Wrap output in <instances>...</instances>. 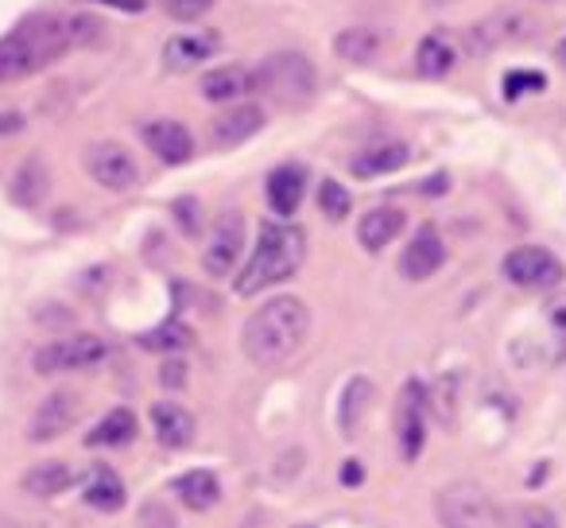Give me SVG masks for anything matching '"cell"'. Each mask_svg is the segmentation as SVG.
Here are the masks:
<instances>
[{"mask_svg":"<svg viewBox=\"0 0 566 528\" xmlns=\"http://www.w3.org/2000/svg\"><path fill=\"white\" fill-rule=\"evenodd\" d=\"M151 427H156V439L171 451L190 447V439H195V416L182 404H156L151 408Z\"/></svg>","mask_w":566,"mask_h":528,"instance_id":"ffe728a7","label":"cell"},{"mask_svg":"<svg viewBox=\"0 0 566 528\" xmlns=\"http://www.w3.org/2000/svg\"><path fill=\"white\" fill-rule=\"evenodd\" d=\"M349 206H354L349 190L342 187V183H334V179H323V187H318V210H323L331 221H342L349 214Z\"/></svg>","mask_w":566,"mask_h":528,"instance_id":"4dcf8cb0","label":"cell"},{"mask_svg":"<svg viewBox=\"0 0 566 528\" xmlns=\"http://www.w3.org/2000/svg\"><path fill=\"white\" fill-rule=\"evenodd\" d=\"M159 385H164V389H182V385H187V362H179V358H167L164 370H159Z\"/></svg>","mask_w":566,"mask_h":528,"instance_id":"e575fe53","label":"cell"},{"mask_svg":"<svg viewBox=\"0 0 566 528\" xmlns=\"http://www.w3.org/2000/svg\"><path fill=\"white\" fill-rule=\"evenodd\" d=\"M334 51H338V59H346V63H369L380 51V35L373 32V28H346V32L334 40Z\"/></svg>","mask_w":566,"mask_h":528,"instance_id":"83f0119b","label":"cell"},{"mask_svg":"<svg viewBox=\"0 0 566 528\" xmlns=\"http://www.w3.org/2000/svg\"><path fill=\"white\" fill-rule=\"evenodd\" d=\"M434 513H439L442 528H496V501L489 497L485 486L478 482H454V486L439 489L434 497Z\"/></svg>","mask_w":566,"mask_h":528,"instance_id":"5b68a950","label":"cell"},{"mask_svg":"<svg viewBox=\"0 0 566 528\" xmlns=\"http://www.w3.org/2000/svg\"><path fill=\"white\" fill-rule=\"evenodd\" d=\"M442 260H447V245H442L439 229L434 226H419L416 237L408 241L400 257V277L403 280H427L442 269Z\"/></svg>","mask_w":566,"mask_h":528,"instance_id":"8fae6325","label":"cell"},{"mask_svg":"<svg viewBox=\"0 0 566 528\" xmlns=\"http://www.w3.org/2000/svg\"><path fill=\"white\" fill-rule=\"evenodd\" d=\"M252 90V74L244 71V66H218V71H210L202 79V97L206 102H237V97H244Z\"/></svg>","mask_w":566,"mask_h":528,"instance_id":"44dd1931","label":"cell"},{"mask_svg":"<svg viewBox=\"0 0 566 528\" xmlns=\"http://www.w3.org/2000/svg\"><path fill=\"white\" fill-rule=\"evenodd\" d=\"M252 90L280 105H300L315 94V66L300 51H275L252 71Z\"/></svg>","mask_w":566,"mask_h":528,"instance_id":"277c9868","label":"cell"},{"mask_svg":"<svg viewBox=\"0 0 566 528\" xmlns=\"http://www.w3.org/2000/svg\"><path fill=\"white\" fill-rule=\"evenodd\" d=\"M164 9L171 20H198L213 9V0H164Z\"/></svg>","mask_w":566,"mask_h":528,"instance_id":"d6a6232c","label":"cell"},{"mask_svg":"<svg viewBox=\"0 0 566 528\" xmlns=\"http://www.w3.org/2000/svg\"><path fill=\"white\" fill-rule=\"evenodd\" d=\"M260 128H264V113H260V105H233V110H226V113L213 117V144L233 148V144H244L249 136H256Z\"/></svg>","mask_w":566,"mask_h":528,"instance_id":"ac0fdd59","label":"cell"},{"mask_svg":"<svg viewBox=\"0 0 566 528\" xmlns=\"http://www.w3.org/2000/svg\"><path fill=\"white\" fill-rule=\"evenodd\" d=\"M427 439V389L423 381L411 377L408 385L396 396V443H400V455L408 463H416L423 455Z\"/></svg>","mask_w":566,"mask_h":528,"instance_id":"9c48e42d","label":"cell"},{"mask_svg":"<svg viewBox=\"0 0 566 528\" xmlns=\"http://www.w3.org/2000/svg\"><path fill=\"white\" fill-rule=\"evenodd\" d=\"M144 144L151 148V156L164 159V164H187L195 156V136L179 121H148L144 125Z\"/></svg>","mask_w":566,"mask_h":528,"instance_id":"4fadbf2b","label":"cell"},{"mask_svg":"<svg viewBox=\"0 0 566 528\" xmlns=\"http://www.w3.org/2000/svg\"><path fill=\"white\" fill-rule=\"evenodd\" d=\"M109 358V342L97 334H71V339L48 342L43 350H35V373L43 377H59V373H78L94 370Z\"/></svg>","mask_w":566,"mask_h":528,"instance_id":"8992f818","label":"cell"},{"mask_svg":"<svg viewBox=\"0 0 566 528\" xmlns=\"http://www.w3.org/2000/svg\"><path fill=\"white\" fill-rule=\"evenodd\" d=\"M346 486H361V463H346V474H342Z\"/></svg>","mask_w":566,"mask_h":528,"instance_id":"ab89813d","label":"cell"},{"mask_svg":"<svg viewBox=\"0 0 566 528\" xmlns=\"http://www.w3.org/2000/svg\"><path fill=\"white\" fill-rule=\"evenodd\" d=\"M82 164H86L90 179L105 190H133L136 183H140V164H136L133 152L117 141L90 144L86 156H82Z\"/></svg>","mask_w":566,"mask_h":528,"instance_id":"52a82bcc","label":"cell"},{"mask_svg":"<svg viewBox=\"0 0 566 528\" xmlns=\"http://www.w3.org/2000/svg\"><path fill=\"white\" fill-rule=\"evenodd\" d=\"M512 528H558L555 517H551V509H543V505H524V509H516V517H512Z\"/></svg>","mask_w":566,"mask_h":528,"instance_id":"836d02e7","label":"cell"},{"mask_svg":"<svg viewBox=\"0 0 566 528\" xmlns=\"http://www.w3.org/2000/svg\"><path fill=\"white\" fill-rule=\"evenodd\" d=\"M411 159V148L400 141H388V144H373V148L357 152L349 159V172L361 175V179H377V175H388V172H400L403 164Z\"/></svg>","mask_w":566,"mask_h":528,"instance_id":"d6986e66","label":"cell"},{"mask_svg":"<svg viewBox=\"0 0 566 528\" xmlns=\"http://www.w3.org/2000/svg\"><path fill=\"white\" fill-rule=\"evenodd\" d=\"M447 4H458V0H427V9H447Z\"/></svg>","mask_w":566,"mask_h":528,"instance_id":"b9f144b4","label":"cell"},{"mask_svg":"<svg viewBox=\"0 0 566 528\" xmlns=\"http://www.w3.org/2000/svg\"><path fill=\"white\" fill-rule=\"evenodd\" d=\"M555 63H558V66H563V71H566V35H563V40L555 43Z\"/></svg>","mask_w":566,"mask_h":528,"instance_id":"60d3db41","label":"cell"},{"mask_svg":"<svg viewBox=\"0 0 566 528\" xmlns=\"http://www.w3.org/2000/svg\"><path fill=\"white\" fill-rule=\"evenodd\" d=\"M20 125H24V117H20V113H0V136L17 133Z\"/></svg>","mask_w":566,"mask_h":528,"instance_id":"f35d334b","label":"cell"},{"mask_svg":"<svg viewBox=\"0 0 566 528\" xmlns=\"http://www.w3.org/2000/svg\"><path fill=\"white\" fill-rule=\"evenodd\" d=\"M303 195H307V172L300 164H283L268 175V203L280 218H292L300 210Z\"/></svg>","mask_w":566,"mask_h":528,"instance_id":"9a60e30c","label":"cell"},{"mask_svg":"<svg viewBox=\"0 0 566 528\" xmlns=\"http://www.w3.org/2000/svg\"><path fill=\"white\" fill-rule=\"evenodd\" d=\"M547 319H551V331H555V334H558V342L566 346V296H563V300L551 303V308H547Z\"/></svg>","mask_w":566,"mask_h":528,"instance_id":"8d00e7d4","label":"cell"},{"mask_svg":"<svg viewBox=\"0 0 566 528\" xmlns=\"http://www.w3.org/2000/svg\"><path fill=\"white\" fill-rule=\"evenodd\" d=\"M307 260V234L292 221H264L249 265L237 272V296H256L272 284L292 280Z\"/></svg>","mask_w":566,"mask_h":528,"instance_id":"3957f363","label":"cell"},{"mask_svg":"<svg viewBox=\"0 0 566 528\" xmlns=\"http://www.w3.org/2000/svg\"><path fill=\"white\" fill-rule=\"evenodd\" d=\"M74 486V470L66 463H40L24 474V489L32 497H55Z\"/></svg>","mask_w":566,"mask_h":528,"instance_id":"484cf974","label":"cell"},{"mask_svg":"<svg viewBox=\"0 0 566 528\" xmlns=\"http://www.w3.org/2000/svg\"><path fill=\"white\" fill-rule=\"evenodd\" d=\"M307 331H311L307 303L300 296H275V300L260 303L249 315V323L241 331V350L252 365L272 370V365H283L307 342Z\"/></svg>","mask_w":566,"mask_h":528,"instance_id":"7a4b0ae2","label":"cell"},{"mask_svg":"<svg viewBox=\"0 0 566 528\" xmlns=\"http://www.w3.org/2000/svg\"><path fill=\"white\" fill-rule=\"evenodd\" d=\"M543 90H547V79L535 71L504 74V97H509V102H516V97H524V94H543Z\"/></svg>","mask_w":566,"mask_h":528,"instance_id":"1f68e13d","label":"cell"},{"mask_svg":"<svg viewBox=\"0 0 566 528\" xmlns=\"http://www.w3.org/2000/svg\"><path fill=\"white\" fill-rule=\"evenodd\" d=\"M175 214H179V221H182L187 234H198V203L195 198H179V203H175Z\"/></svg>","mask_w":566,"mask_h":528,"instance_id":"d590c367","label":"cell"},{"mask_svg":"<svg viewBox=\"0 0 566 528\" xmlns=\"http://www.w3.org/2000/svg\"><path fill=\"white\" fill-rule=\"evenodd\" d=\"M373 401V381L369 377H354L342 393V432L354 435L361 427V416H365V404Z\"/></svg>","mask_w":566,"mask_h":528,"instance_id":"f1b7e54d","label":"cell"},{"mask_svg":"<svg viewBox=\"0 0 566 528\" xmlns=\"http://www.w3.org/2000/svg\"><path fill=\"white\" fill-rule=\"evenodd\" d=\"M221 51V35L218 32H187V35H175V40H167L164 48V66L175 74L182 71H195V66H202L206 59H213Z\"/></svg>","mask_w":566,"mask_h":528,"instance_id":"5bb4252c","label":"cell"},{"mask_svg":"<svg viewBox=\"0 0 566 528\" xmlns=\"http://www.w3.org/2000/svg\"><path fill=\"white\" fill-rule=\"evenodd\" d=\"M504 277L516 288H532V292H547L563 280V260L551 249H539V245H520L504 257Z\"/></svg>","mask_w":566,"mask_h":528,"instance_id":"ba28073f","label":"cell"},{"mask_svg":"<svg viewBox=\"0 0 566 528\" xmlns=\"http://www.w3.org/2000/svg\"><path fill=\"white\" fill-rule=\"evenodd\" d=\"M140 346L156 350V354H182V350L195 346V331H190L187 323H179V319H167L164 327H156V331L144 334Z\"/></svg>","mask_w":566,"mask_h":528,"instance_id":"4316f807","label":"cell"},{"mask_svg":"<svg viewBox=\"0 0 566 528\" xmlns=\"http://www.w3.org/2000/svg\"><path fill=\"white\" fill-rule=\"evenodd\" d=\"M43 195H48V167L40 159H28L17 172V179H12V198L24 206H35Z\"/></svg>","mask_w":566,"mask_h":528,"instance_id":"f546056e","label":"cell"},{"mask_svg":"<svg viewBox=\"0 0 566 528\" xmlns=\"http://www.w3.org/2000/svg\"><path fill=\"white\" fill-rule=\"evenodd\" d=\"M86 505L97 513H117L125 505V482L109 470V466H97L86 482Z\"/></svg>","mask_w":566,"mask_h":528,"instance_id":"603a6c76","label":"cell"},{"mask_svg":"<svg viewBox=\"0 0 566 528\" xmlns=\"http://www.w3.org/2000/svg\"><path fill=\"white\" fill-rule=\"evenodd\" d=\"M136 439V416L128 408L105 412V420L86 435V447H125Z\"/></svg>","mask_w":566,"mask_h":528,"instance_id":"cb8c5ba5","label":"cell"},{"mask_svg":"<svg viewBox=\"0 0 566 528\" xmlns=\"http://www.w3.org/2000/svg\"><path fill=\"white\" fill-rule=\"evenodd\" d=\"M94 17H28L9 35H0V86L24 82L63 59L66 51L97 40Z\"/></svg>","mask_w":566,"mask_h":528,"instance_id":"6da1fadb","label":"cell"},{"mask_svg":"<svg viewBox=\"0 0 566 528\" xmlns=\"http://www.w3.org/2000/svg\"><path fill=\"white\" fill-rule=\"evenodd\" d=\"M97 4H109V9H120V12H144L148 0H97Z\"/></svg>","mask_w":566,"mask_h":528,"instance_id":"74e56055","label":"cell"},{"mask_svg":"<svg viewBox=\"0 0 566 528\" xmlns=\"http://www.w3.org/2000/svg\"><path fill=\"white\" fill-rule=\"evenodd\" d=\"M458 55H462V48H458L454 35L431 32V35H423V43H419V51H416V71L423 74V79H447L458 66Z\"/></svg>","mask_w":566,"mask_h":528,"instance_id":"e0dca14e","label":"cell"},{"mask_svg":"<svg viewBox=\"0 0 566 528\" xmlns=\"http://www.w3.org/2000/svg\"><path fill=\"white\" fill-rule=\"evenodd\" d=\"M241 249H244V218L237 210H226L218 214L210 229V241H206V252H202V269L210 277H229L237 269V260H241Z\"/></svg>","mask_w":566,"mask_h":528,"instance_id":"30bf717a","label":"cell"},{"mask_svg":"<svg viewBox=\"0 0 566 528\" xmlns=\"http://www.w3.org/2000/svg\"><path fill=\"white\" fill-rule=\"evenodd\" d=\"M175 494H179V501L187 505V509H213V505L221 501V486L218 478H213V470H190L182 474L179 482H175Z\"/></svg>","mask_w":566,"mask_h":528,"instance_id":"7402d4cb","label":"cell"},{"mask_svg":"<svg viewBox=\"0 0 566 528\" xmlns=\"http://www.w3.org/2000/svg\"><path fill=\"white\" fill-rule=\"evenodd\" d=\"M403 226H408V218H403L400 206H377L357 221V237L369 252H385L403 234Z\"/></svg>","mask_w":566,"mask_h":528,"instance_id":"2e32d148","label":"cell"},{"mask_svg":"<svg viewBox=\"0 0 566 528\" xmlns=\"http://www.w3.org/2000/svg\"><path fill=\"white\" fill-rule=\"evenodd\" d=\"M527 32H532V24H527L524 12H501V17H489L481 24V32H473V43H478V51H493L496 43L520 40Z\"/></svg>","mask_w":566,"mask_h":528,"instance_id":"d4e9b609","label":"cell"},{"mask_svg":"<svg viewBox=\"0 0 566 528\" xmlns=\"http://www.w3.org/2000/svg\"><path fill=\"white\" fill-rule=\"evenodd\" d=\"M78 420V396L74 393H51L48 401L35 408L32 424H28V439L32 443H51L59 435H66Z\"/></svg>","mask_w":566,"mask_h":528,"instance_id":"7c38bea8","label":"cell"}]
</instances>
